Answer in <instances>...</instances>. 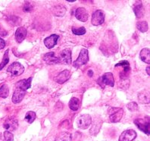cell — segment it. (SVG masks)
Here are the masks:
<instances>
[{"mask_svg": "<svg viewBox=\"0 0 150 141\" xmlns=\"http://www.w3.org/2000/svg\"><path fill=\"white\" fill-rule=\"evenodd\" d=\"M98 84L100 86L104 88L105 86H114L115 85V79H114V76L112 73H105L104 74L102 77H99L97 81Z\"/></svg>", "mask_w": 150, "mask_h": 141, "instance_id": "6da1fadb", "label": "cell"}, {"mask_svg": "<svg viewBox=\"0 0 150 141\" xmlns=\"http://www.w3.org/2000/svg\"><path fill=\"white\" fill-rule=\"evenodd\" d=\"M108 116L112 123H117L121 121L124 115V111L121 108H110L108 109Z\"/></svg>", "mask_w": 150, "mask_h": 141, "instance_id": "7a4b0ae2", "label": "cell"}, {"mask_svg": "<svg viewBox=\"0 0 150 141\" xmlns=\"http://www.w3.org/2000/svg\"><path fill=\"white\" fill-rule=\"evenodd\" d=\"M134 124L139 130L146 133L147 135H149V118L148 116H146L144 118L136 119L134 121Z\"/></svg>", "mask_w": 150, "mask_h": 141, "instance_id": "3957f363", "label": "cell"}, {"mask_svg": "<svg viewBox=\"0 0 150 141\" xmlns=\"http://www.w3.org/2000/svg\"><path fill=\"white\" fill-rule=\"evenodd\" d=\"M89 61V53H88V50L86 49H83L81 50V52L79 54V56L77 59L73 63L74 67L75 68H80L81 66L84 65Z\"/></svg>", "mask_w": 150, "mask_h": 141, "instance_id": "277c9868", "label": "cell"}, {"mask_svg": "<svg viewBox=\"0 0 150 141\" xmlns=\"http://www.w3.org/2000/svg\"><path fill=\"white\" fill-rule=\"evenodd\" d=\"M24 68L19 62H13L7 69V72L12 76H20L24 73Z\"/></svg>", "mask_w": 150, "mask_h": 141, "instance_id": "5b68a950", "label": "cell"}, {"mask_svg": "<svg viewBox=\"0 0 150 141\" xmlns=\"http://www.w3.org/2000/svg\"><path fill=\"white\" fill-rule=\"evenodd\" d=\"M71 51L70 50H64L58 56V64H71Z\"/></svg>", "mask_w": 150, "mask_h": 141, "instance_id": "8992f818", "label": "cell"}, {"mask_svg": "<svg viewBox=\"0 0 150 141\" xmlns=\"http://www.w3.org/2000/svg\"><path fill=\"white\" fill-rule=\"evenodd\" d=\"M92 123V119L89 115H82L77 119V125L79 128L87 129Z\"/></svg>", "mask_w": 150, "mask_h": 141, "instance_id": "52a82bcc", "label": "cell"}, {"mask_svg": "<svg viewBox=\"0 0 150 141\" xmlns=\"http://www.w3.org/2000/svg\"><path fill=\"white\" fill-rule=\"evenodd\" d=\"M105 13L102 10H97L93 14L92 16V24L94 26H99L103 24L105 21Z\"/></svg>", "mask_w": 150, "mask_h": 141, "instance_id": "ba28073f", "label": "cell"}, {"mask_svg": "<svg viewBox=\"0 0 150 141\" xmlns=\"http://www.w3.org/2000/svg\"><path fill=\"white\" fill-rule=\"evenodd\" d=\"M26 94V90L22 89L21 87L15 85V89L14 91V94L12 96V102L13 103L17 104V103H21L23 99H24V96Z\"/></svg>", "mask_w": 150, "mask_h": 141, "instance_id": "9c48e42d", "label": "cell"}, {"mask_svg": "<svg viewBox=\"0 0 150 141\" xmlns=\"http://www.w3.org/2000/svg\"><path fill=\"white\" fill-rule=\"evenodd\" d=\"M4 128L6 129L8 131H13L16 130L18 127V121L16 118L12 117L8 118L5 121L3 124Z\"/></svg>", "mask_w": 150, "mask_h": 141, "instance_id": "30bf717a", "label": "cell"}, {"mask_svg": "<svg viewBox=\"0 0 150 141\" xmlns=\"http://www.w3.org/2000/svg\"><path fill=\"white\" fill-rule=\"evenodd\" d=\"M137 137V133L134 130H127L119 137L118 141H133Z\"/></svg>", "mask_w": 150, "mask_h": 141, "instance_id": "8fae6325", "label": "cell"}, {"mask_svg": "<svg viewBox=\"0 0 150 141\" xmlns=\"http://www.w3.org/2000/svg\"><path fill=\"white\" fill-rule=\"evenodd\" d=\"M70 77H71V72L68 70H64V71L61 72L59 75L55 77V81L59 84H62L68 81Z\"/></svg>", "mask_w": 150, "mask_h": 141, "instance_id": "7c38bea8", "label": "cell"}, {"mask_svg": "<svg viewBox=\"0 0 150 141\" xmlns=\"http://www.w3.org/2000/svg\"><path fill=\"white\" fill-rule=\"evenodd\" d=\"M59 38V35L52 34L44 40V44L48 49H52L56 45L57 41H58Z\"/></svg>", "mask_w": 150, "mask_h": 141, "instance_id": "4fadbf2b", "label": "cell"}, {"mask_svg": "<svg viewBox=\"0 0 150 141\" xmlns=\"http://www.w3.org/2000/svg\"><path fill=\"white\" fill-rule=\"evenodd\" d=\"M27 29L24 27H21L17 29L16 32H15V40L18 43H22V41H24V39L26 38V36H27Z\"/></svg>", "mask_w": 150, "mask_h": 141, "instance_id": "5bb4252c", "label": "cell"}, {"mask_svg": "<svg viewBox=\"0 0 150 141\" xmlns=\"http://www.w3.org/2000/svg\"><path fill=\"white\" fill-rule=\"evenodd\" d=\"M75 16L81 21L86 22L88 20L87 11L84 8H78L75 11Z\"/></svg>", "mask_w": 150, "mask_h": 141, "instance_id": "9a60e30c", "label": "cell"}, {"mask_svg": "<svg viewBox=\"0 0 150 141\" xmlns=\"http://www.w3.org/2000/svg\"><path fill=\"white\" fill-rule=\"evenodd\" d=\"M43 60L48 64H58V57L55 55V52H50L46 55H44Z\"/></svg>", "mask_w": 150, "mask_h": 141, "instance_id": "2e32d148", "label": "cell"}, {"mask_svg": "<svg viewBox=\"0 0 150 141\" xmlns=\"http://www.w3.org/2000/svg\"><path fill=\"white\" fill-rule=\"evenodd\" d=\"M134 11L137 18H140L144 15V9H143V4L141 1H138L137 2H136L134 6Z\"/></svg>", "mask_w": 150, "mask_h": 141, "instance_id": "e0dca14e", "label": "cell"}, {"mask_svg": "<svg viewBox=\"0 0 150 141\" xmlns=\"http://www.w3.org/2000/svg\"><path fill=\"white\" fill-rule=\"evenodd\" d=\"M138 99L141 103H144V104H148L149 103V90H145L143 91L140 92L138 94Z\"/></svg>", "mask_w": 150, "mask_h": 141, "instance_id": "ac0fdd59", "label": "cell"}, {"mask_svg": "<svg viewBox=\"0 0 150 141\" xmlns=\"http://www.w3.org/2000/svg\"><path fill=\"white\" fill-rule=\"evenodd\" d=\"M140 59L143 61V62H146V64L150 63V51L149 49L148 48H144L141 50L140 53H139Z\"/></svg>", "mask_w": 150, "mask_h": 141, "instance_id": "d6986e66", "label": "cell"}, {"mask_svg": "<svg viewBox=\"0 0 150 141\" xmlns=\"http://www.w3.org/2000/svg\"><path fill=\"white\" fill-rule=\"evenodd\" d=\"M31 81L32 77H29L28 79H23V80H21L18 82L16 83V86H18L20 87H21L22 89H24V90L27 91V90H28L30 87V85H31Z\"/></svg>", "mask_w": 150, "mask_h": 141, "instance_id": "ffe728a7", "label": "cell"}, {"mask_svg": "<svg viewBox=\"0 0 150 141\" xmlns=\"http://www.w3.org/2000/svg\"><path fill=\"white\" fill-rule=\"evenodd\" d=\"M52 13H53L54 15H55V16H64V14L66 13V9L64 6H62V5L55 6H54V8L52 9Z\"/></svg>", "mask_w": 150, "mask_h": 141, "instance_id": "44dd1931", "label": "cell"}, {"mask_svg": "<svg viewBox=\"0 0 150 141\" xmlns=\"http://www.w3.org/2000/svg\"><path fill=\"white\" fill-rule=\"evenodd\" d=\"M54 141H72L71 134L68 132H62L57 136Z\"/></svg>", "mask_w": 150, "mask_h": 141, "instance_id": "7402d4cb", "label": "cell"}, {"mask_svg": "<svg viewBox=\"0 0 150 141\" xmlns=\"http://www.w3.org/2000/svg\"><path fill=\"white\" fill-rule=\"evenodd\" d=\"M81 106V102L77 98L73 97L71 99L69 102V108L72 110V111H77L78 108H80Z\"/></svg>", "mask_w": 150, "mask_h": 141, "instance_id": "603a6c76", "label": "cell"}, {"mask_svg": "<svg viewBox=\"0 0 150 141\" xmlns=\"http://www.w3.org/2000/svg\"><path fill=\"white\" fill-rule=\"evenodd\" d=\"M137 28L139 31L145 33L148 30V24L146 21H142L137 22Z\"/></svg>", "mask_w": 150, "mask_h": 141, "instance_id": "cb8c5ba5", "label": "cell"}, {"mask_svg": "<svg viewBox=\"0 0 150 141\" xmlns=\"http://www.w3.org/2000/svg\"><path fill=\"white\" fill-rule=\"evenodd\" d=\"M9 94V90L6 84H3L0 87V98L6 99L8 97V96Z\"/></svg>", "mask_w": 150, "mask_h": 141, "instance_id": "d4e9b609", "label": "cell"}, {"mask_svg": "<svg viewBox=\"0 0 150 141\" xmlns=\"http://www.w3.org/2000/svg\"><path fill=\"white\" fill-rule=\"evenodd\" d=\"M36 117H37V115H36V113L34 112H33V111H29V112L26 113L25 120L29 124H31L36 119Z\"/></svg>", "mask_w": 150, "mask_h": 141, "instance_id": "484cf974", "label": "cell"}, {"mask_svg": "<svg viewBox=\"0 0 150 141\" xmlns=\"http://www.w3.org/2000/svg\"><path fill=\"white\" fill-rule=\"evenodd\" d=\"M8 52H9V50H7L4 54V57L2 59V62L0 63V70H2V68L8 64V62H9V57H8Z\"/></svg>", "mask_w": 150, "mask_h": 141, "instance_id": "4316f807", "label": "cell"}, {"mask_svg": "<svg viewBox=\"0 0 150 141\" xmlns=\"http://www.w3.org/2000/svg\"><path fill=\"white\" fill-rule=\"evenodd\" d=\"M72 32L74 34L78 35V36H81L86 33V29L84 27H81V28H75L73 27L72 28Z\"/></svg>", "mask_w": 150, "mask_h": 141, "instance_id": "83f0119b", "label": "cell"}, {"mask_svg": "<svg viewBox=\"0 0 150 141\" xmlns=\"http://www.w3.org/2000/svg\"><path fill=\"white\" fill-rule=\"evenodd\" d=\"M3 137L5 139V141H13L14 140V136L10 131L6 130L4 132Z\"/></svg>", "mask_w": 150, "mask_h": 141, "instance_id": "f1b7e54d", "label": "cell"}, {"mask_svg": "<svg viewBox=\"0 0 150 141\" xmlns=\"http://www.w3.org/2000/svg\"><path fill=\"white\" fill-rule=\"evenodd\" d=\"M127 107V108L130 110V112H136L138 108L137 104L135 102H131V103H128Z\"/></svg>", "mask_w": 150, "mask_h": 141, "instance_id": "f546056e", "label": "cell"}, {"mask_svg": "<svg viewBox=\"0 0 150 141\" xmlns=\"http://www.w3.org/2000/svg\"><path fill=\"white\" fill-rule=\"evenodd\" d=\"M117 66H123V68H125V67H128L130 65H129V62L127 61H122L121 62L117 63L115 67H117Z\"/></svg>", "mask_w": 150, "mask_h": 141, "instance_id": "4dcf8cb0", "label": "cell"}, {"mask_svg": "<svg viewBox=\"0 0 150 141\" xmlns=\"http://www.w3.org/2000/svg\"><path fill=\"white\" fill-rule=\"evenodd\" d=\"M5 46H6V42H5L4 40H2V38H0V50L4 49Z\"/></svg>", "mask_w": 150, "mask_h": 141, "instance_id": "1f68e13d", "label": "cell"}, {"mask_svg": "<svg viewBox=\"0 0 150 141\" xmlns=\"http://www.w3.org/2000/svg\"><path fill=\"white\" fill-rule=\"evenodd\" d=\"M31 9H32V7L30 6V4H28V5L24 6V10L25 11H30Z\"/></svg>", "mask_w": 150, "mask_h": 141, "instance_id": "d6a6232c", "label": "cell"}, {"mask_svg": "<svg viewBox=\"0 0 150 141\" xmlns=\"http://www.w3.org/2000/svg\"><path fill=\"white\" fill-rule=\"evenodd\" d=\"M93 71L90 70V71L88 72V75L90 76V77H93Z\"/></svg>", "mask_w": 150, "mask_h": 141, "instance_id": "836d02e7", "label": "cell"}, {"mask_svg": "<svg viewBox=\"0 0 150 141\" xmlns=\"http://www.w3.org/2000/svg\"><path fill=\"white\" fill-rule=\"evenodd\" d=\"M146 72H147V74H148V75H149L150 74V67H147L146 68Z\"/></svg>", "mask_w": 150, "mask_h": 141, "instance_id": "e575fe53", "label": "cell"}, {"mask_svg": "<svg viewBox=\"0 0 150 141\" xmlns=\"http://www.w3.org/2000/svg\"><path fill=\"white\" fill-rule=\"evenodd\" d=\"M0 141H4V137L3 135H2L1 133H0Z\"/></svg>", "mask_w": 150, "mask_h": 141, "instance_id": "d590c367", "label": "cell"}]
</instances>
